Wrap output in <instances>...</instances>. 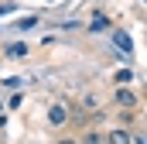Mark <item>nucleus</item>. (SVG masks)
Here are the masks:
<instances>
[{
	"label": "nucleus",
	"instance_id": "0eeeda50",
	"mask_svg": "<svg viewBox=\"0 0 147 144\" xmlns=\"http://www.w3.org/2000/svg\"><path fill=\"white\" fill-rule=\"evenodd\" d=\"M24 52H28L24 45H10V48H7V55H24Z\"/></svg>",
	"mask_w": 147,
	"mask_h": 144
},
{
	"label": "nucleus",
	"instance_id": "f257e3e1",
	"mask_svg": "<svg viewBox=\"0 0 147 144\" xmlns=\"http://www.w3.org/2000/svg\"><path fill=\"white\" fill-rule=\"evenodd\" d=\"M65 120H69V110L62 107V103H55V107L48 110V124H51V127H62Z\"/></svg>",
	"mask_w": 147,
	"mask_h": 144
},
{
	"label": "nucleus",
	"instance_id": "423d86ee",
	"mask_svg": "<svg viewBox=\"0 0 147 144\" xmlns=\"http://www.w3.org/2000/svg\"><path fill=\"white\" fill-rule=\"evenodd\" d=\"M130 75H134V72H130V69H123V72H116V82H120V86H123V82H130Z\"/></svg>",
	"mask_w": 147,
	"mask_h": 144
},
{
	"label": "nucleus",
	"instance_id": "9d476101",
	"mask_svg": "<svg viewBox=\"0 0 147 144\" xmlns=\"http://www.w3.org/2000/svg\"><path fill=\"white\" fill-rule=\"evenodd\" d=\"M58 144H79V141H58Z\"/></svg>",
	"mask_w": 147,
	"mask_h": 144
},
{
	"label": "nucleus",
	"instance_id": "39448f33",
	"mask_svg": "<svg viewBox=\"0 0 147 144\" xmlns=\"http://www.w3.org/2000/svg\"><path fill=\"white\" fill-rule=\"evenodd\" d=\"M89 28H92V31H106V28H110V21H106V17H103V14H96V17H92V24H89Z\"/></svg>",
	"mask_w": 147,
	"mask_h": 144
},
{
	"label": "nucleus",
	"instance_id": "1a4fd4ad",
	"mask_svg": "<svg viewBox=\"0 0 147 144\" xmlns=\"http://www.w3.org/2000/svg\"><path fill=\"white\" fill-rule=\"evenodd\" d=\"M130 144H147V141H144V137H137V141H130Z\"/></svg>",
	"mask_w": 147,
	"mask_h": 144
},
{
	"label": "nucleus",
	"instance_id": "20e7f679",
	"mask_svg": "<svg viewBox=\"0 0 147 144\" xmlns=\"http://www.w3.org/2000/svg\"><path fill=\"white\" fill-rule=\"evenodd\" d=\"M106 144H130V134L127 130H113L110 137H106Z\"/></svg>",
	"mask_w": 147,
	"mask_h": 144
},
{
	"label": "nucleus",
	"instance_id": "7ed1b4c3",
	"mask_svg": "<svg viewBox=\"0 0 147 144\" xmlns=\"http://www.w3.org/2000/svg\"><path fill=\"white\" fill-rule=\"evenodd\" d=\"M113 45H116L120 52H130V48H134V45H130V35H123V31H116V35H113Z\"/></svg>",
	"mask_w": 147,
	"mask_h": 144
},
{
	"label": "nucleus",
	"instance_id": "6e6552de",
	"mask_svg": "<svg viewBox=\"0 0 147 144\" xmlns=\"http://www.w3.org/2000/svg\"><path fill=\"white\" fill-rule=\"evenodd\" d=\"M82 144H106V141H103V137H96V134H86V141H82Z\"/></svg>",
	"mask_w": 147,
	"mask_h": 144
},
{
	"label": "nucleus",
	"instance_id": "f03ea898",
	"mask_svg": "<svg viewBox=\"0 0 147 144\" xmlns=\"http://www.w3.org/2000/svg\"><path fill=\"white\" fill-rule=\"evenodd\" d=\"M116 103H120V107H134V103H137V96H134L130 89H123V86H120V89H116Z\"/></svg>",
	"mask_w": 147,
	"mask_h": 144
}]
</instances>
